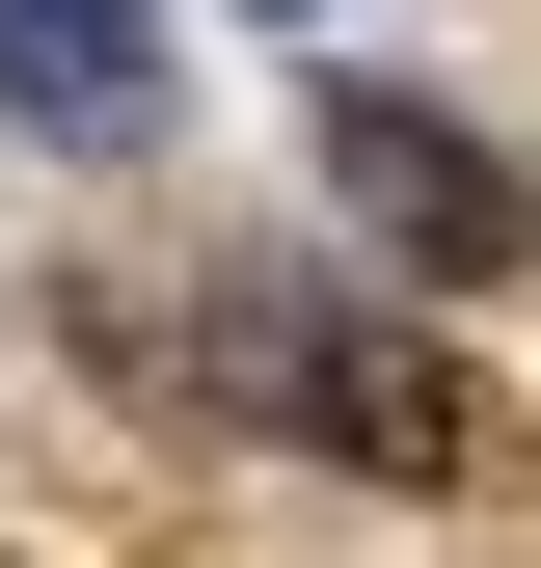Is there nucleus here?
<instances>
[{
    "instance_id": "obj_2",
    "label": "nucleus",
    "mask_w": 541,
    "mask_h": 568,
    "mask_svg": "<svg viewBox=\"0 0 541 568\" xmlns=\"http://www.w3.org/2000/svg\"><path fill=\"white\" fill-rule=\"evenodd\" d=\"M0 109L28 135H135L163 109V0H0Z\"/></svg>"
},
{
    "instance_id": "obj_1",
    "label": "nucleus",
    "mask_w": 541,
    "mask_h": 568,
    "mask_svg": "<svg viewBox=\"0 0 541 568\" xmlns=\"http://www.w3.org/2000/svg\"><path fill=\"white\" fill-rule=\"evenodd\" d=\"M325 190H353L433 298H514V163H488L433 82H325Z\"/></svg>"
}]
</instances>
